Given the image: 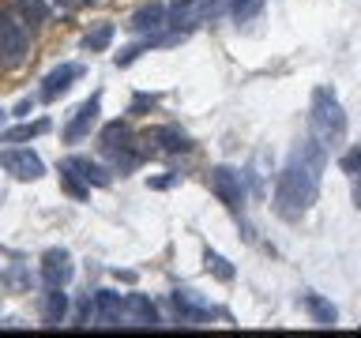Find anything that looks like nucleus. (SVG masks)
Instances as JSON below:
<instances>
[{
    "label": "nucleus",
    "mask_w": 361,
    "mask_h": 338,
    "mask_svg": "<svg viewBox=\"0 0 361 338\" xmlns=\"http://www.w3.org/2000/svg\"><path fill=\"white\" fill-rule=\"evenodd\" d=\"M324 165H327V146H320L312 135L301 146H293L286 169H282L279 180H275V211L286 222L301 218V214L316 203V196H320Z\"/></svg>",
    "instance_id": "nucleus-1"
},
{
    "label": "nucleus",
    "mask_w": 361,
    "mask_h": 338,
    "mask_svg": "<svg viewBox=\"0 0 361 338\" xmlns=\"http://www.w3.org/2000/svg\"><path fill=\"white\" fill-rule=\"evenodd\" d=\"M346 113L343 106H338V98H335V90L331 87H316L312 90V113H309V132H312V139L327 146V151H335V146H343L346 139Z\"/></svg>",
    "instance_id": "nucleus-2"
},
{
    "label": "nucleus",
    "mask_w": 361,
    "mask_h": 338,
    "mask_svg": "<svg viewBox=\"0 0 361 338\" xmlns=\"http://www.w3.org/2000/svg\"><path fill=\"white\" fill-rule=\"evenodd\" d=\"M230 8V0H169V23L177 30H192L200 23L219 19Z\"/></svg>",
    "instance_id": "nucleus-3"
},
{
    "label": "nucleus",
    "mask_w": 361,
    "mask_h": 338,
    "mask_svg": "<svg viewBox=\"0 0 361 338\" xmlns=\"http://www.w3.org/2000/svg\"><path fill=\"white\" fill-rule=\"evenodd\" d=\"M27 23H19L11 11H0V68H19L27 61Z\"/></svg>",
    "instance_id": "nucleus-4"
},
{
    "label": "nucleus",
    "mask_w": 361,
    "mask_h": 338,
    "mask_svg": "<svg viewBox=\"0 0 361 338\" xmlns=\"http://www.w3.org/2000/svg\"><path fill=\"white\" fill-rule=\"evenodd\" d=\"M207 184H211L214 196H219V203H226L230 211H237L245 203V177H241V169L214 165L211 173H207Z\"/></svg>",
    "instance_id": "nucleus-5"
},
{
    "label": "nucleus",
    "mask_w": 361,
    "mask_h": 338,
    "mask_svg": "<svg viewBox=\"0 0 361 338\" xmlns=\"http://www.w3.org/2000/svg\"><path fill=\"white\" fill-rule=\"evenodd\" d=\"M0 169L11 173L16 180H38V177H45V162L30 151V146H8V151H0Z\"/></svg>",
    "instance_id": "nucleus-6"
},
{
    "label": "nucleus",
    "mask_w": 361,
    "mask_h": 338,
    "mask_svg": "<svg viewBox=\"0 0 361 338\" xmlns=\"http://www.w3.org/2000/svg\"><path fill=\"white\" fill-rule=\"evenodd\" d=\"M98 113H102V90H94L87 101H79V109L72 113V120L64 124V143H79L87 139L90 128L98 124Z\"/></svg>",
    "instance_id": "nucleus-7"
},
{
    "label": "nucleus",
    "mask_w": 361,
    "mask_h": 338,
    "mask_svg": "<svg viewBox=\"0 0 361 338\" xmlns=\"http://www.w3.org/2000/svg\"><path fill=\"white\" fill-rule=\"evenodd\" d=\"M42 282L45 286H68L75 275V263H72V252L68 248H45L42 252Z\"/></svg>",
    "instance_id": "nucleus-8"
},
{
    "label": "nucleus",
    "mask_w": 361,
    "mask_h": 338,
    "mask_svg": "<svg viewBox=\"0 0 361 338\" xmlns=\"http://www.w3.org/2000/svg\"><path fill=\"white\" fill-rule=\"evenodd\" d=\"M75 79H83V64H72V61H68V64H56L53 72L42 79V90H38V94H42L45 101H56L64 90H72Z\"/></svg>",
    "instance_id": "nucleus-9"
},
{
    "label": "nucleus",
    "mask_w": 361,
    "mask_h": 338,
    "mask_svg": "<svg viewBox=\"0 0 361 338\" xmlns=\"http://www.w3.org/2000/svg\"><path fill=\"white\" fill-rule=\"evenodd\" d=\"M169 23V11H166V4L162 0H151V4H143L135 15L128 19V27L135 30V34H158Z\"/></svg>",
    "instance_id": "nucleus-10"
},
{
    "label": "nucleus",
    "mask_w": 361,
    "mask_h": 338,
    "mask_svg": "<svg viewBox=\"0 0 361 338\" xmlns=\"http://www.w3.org/2000/svg\"><path fill=\"white\" fill-rule=\"evenodd\" d=\"M64 169L79 173L90 188H109V184H113V173H109V169H106V165H98V162H90V158L72 154V158H64Z\"/></svg>",
    "instance_id": "nucleus-11"
},
{
    "label": "nucleus",
    "mask_w": 361,
    "mask_h": 338,
    "mask_svg": "<svg viewBox=\"0 0 361 338\" xmlns=\"http://www.w3.org/2000/svg\"><path fill=\"white\" fill-rule=\"evenodd\" d=\"M173 304H177V312L185 315V320H207V315L214 312V304L207 297H200L196 289H173Z\"/></svg>",
    "instance_id": "nucleus-12"
},
{
    "label": "nucleus",
    "mask_w": 361,
    "mask_h": 338,
    "mask_svg": "<svg viewBox=\"0 0 361 338\" xmlns=\"http://www.w3.org/2000/svg\"><path fill=\"white\" fill-rule=\"evenodd\" d=\"M68 315V293L64 286H45V297H42V320L45 327H61Z\"/></svg>",
    "instance_id": "nucleus-13"
},
{
    "label": "nucleus",
    "mask_w": 361,
    "mask_h": 338,
    "mask_svg": "<svg viewBox=\"0 0 361 338\" xmlns=\"http://www.w3.org/2000/svg\"><path fill=\"white\" fill-rule=\"evenodd\" d=\"M94 312H98V320H106V323H121V315H128V301L113 289H98L94 293Z\"/></svg>",
    "instance_id": "nucleus-14"
},
{
    "label": "nucleus",
    "mask_w": 361,
    "mask_h": 338,
    "mask_svg": "<svg viewBox=\"0 0 361 338\" xmlns=\"http://www.w3.org/2000/svg\"><path fill=\"white\" fill-rule=\"evenodd\" d=\"M98 143H102V151H106V154H121L124 146H132V128L124 120H109L106 128H102Z\"/></svg>",
    "instance_id": "nucleus-15"
},
{
    "label": "nucleus",
    "mask_w": 361,
    "mask_h": 338,
    "mask_svg": "<svg viewBox=\"0 0 361 338\" xmlns=\"http://www.w3.org/2000/svg\"><path fill=\"white\" fill-rule=\"evenodd\" d=\"M147 135H151L162 151H173V154L177 151H192V146H196V143H192V135L180 132L177 124H166V128H154V132H147Z\"/></svg>",
    "instance_id": "nucleus-16"
},
{
    "label": "nucleus",
    "mask_w": 361,
    "mask_h": 338,
    "mask_svg": "<svg viewBox=\"0 0 361 338\" xmlns=\"http://www.w3.org/2000/svg\"><path fill=\"white\" fill-rule=\"evenodd\" d=\"M128 315L135 323H143V327H158L162 320H158V308H154V301L147 297V293H128Z\"/></svg>",
    "instance_id": "nucleus-17"
},
{
    "label": "nucleus",
    "mask_w": 361,
    "mask_h": 338,
    "mask_svg": "<svg viewBox=\"0 0 361 338\" xmlns=\"http://www.w3.org/2000/svg\"><path fill=\"white\" fill-rule=\"evenodd\" d=\"M305 308H309V315L320 327H335V320H338V308L327 297H320V293H305Z\"/></svg>",
    "instance_id": "nucleus-18"
},
{
    "label": "nucleus",
    "mask_w": 361,
    "mask_h": 338,
    "mask_svg": "<svg viewBox=\"0 0 361 338\" xmlns=\"http://www.w3.org/2000/svg\"><path fill=\"white\" fill-rule=\"evenodd\" d=\"M113 34H117V27H113V23H98L94 30L83 34V49H87V53H106L109 42H113Z\"/></svg>",
    "instance_id": "nucleus-19"
},
{
    "label": "nucleus",
    "mask_w": 361,
    "mask_h": 338,
    "mask_svg": "<svg viewBox=\"0 0 361 338\" xmlns=\"http://www.w3.org/2000/svg\"><path fill=\"white\" fill-rule=\"evenodd\" d=\"M49 132V120H34V124H19V128H8L4 135H0V143H27L34 139V135Z\"/></svg>",
    "instance_id": "nucleus-20"
},
{
    "label": "nucleus",
    "mask_w": 361,
    "mask_h": 338,
    "mask_svg": "<svg viewBox=\"0 0 361 338\" xmlns=\"http://www.w3.org/2000/svg\"><path fill=\"white\" fill-rule=\"evenodd\" d=\"M61 184H64V192H68L72 199H87V196H90V184H87V180L79 177V173H72V169H64V165H61Z\"/></svg>",
    "instance_id": "nucleus-21"
},
{
    "label": "nucleus",
    "mask_w": 361,
    "mask_h": 338,
    "mask_svg": "<svg viewBox=\"0 0 361 338\" xmlns=\"http://www.w3.org/2000/svg\"><path fill=\"white\" fill-rule=\"evenodd\" d=\"M267 0H230V15L237 23H248V19H256L259 11H264Z\"/></svg>",
    "instance_id": "nucleus-22"
},
{
    "label": "nucleus",
    "mask_w": 361,
    "mask_h": 338,
    "mask_svg": "<svg viewBox=\"0 0 361 338\" xmlns=\"http://www.w3.org/2000/svg\"><path fill=\"white\" fill-rule=\"evenodd\" d=\"M203 263H207V270H211L219 282H233V275H237V270L230 267V259L219 256V252H207V256H203Z\"/></svg>",
    "instance_id": "nucleus-23"
},
{
    "label": "nucleus",
    "mask_w": 361,
    "mask_h": 338,
    "mask_svg": "<svg viewBox=\"0 0 361 338\" xmlns=\"http://www.w3.org/2000/svg\"><path fill=\"white\" fill-rule=\"evenodd\" d=\"M23 15H27L30 27H42L45 15H49V4L45 0H23Z\"/></svg>",
    "instance_id": "nucleus-24"
},
{
    "label": "nucleus",
    "mask_w": 361,
    "mask_h": 338,
    "mask_svg": "<svg viewBox=\"0 0 361 338\" xmlns=\"http://www.w3.org/2000/svg\"><path fill=\"white\" fill-rule=\"evenodd\" d=\"M338 169H343L346 177H357L361 173V146H350V151L338 158Z\"/></svg>",
    "instance_id": "nucleus-25"
},
{
    "label": "nucleus",
    "mask_w": 361,
    "mask_h": 338,
    "mask_svg": "<svg viewBox=\"0 0 361 338\" xmlns=\"http://www.w3.org/2000/svg\"><path fill=\"white\" fill-rule=\"evenodd\" d=\"M154 106H158V94H143V90H140V94H132L128 113H132V117H143V113H151Z\"/></svg>",
    "instance_id": "nucleus-26"
},
{
    "label": "nucleus",
    "mask_w": 361,
    "mask_h": 338,
    "mask_svg": "<svg viewBox=\"0 0 361 338\" xmlns=\"http://www.w3.org/2000/svg\"><path fill=\"white\" fill-rule=\"evenodd\" d=\"M30 113H34V101H30V98H23L19 106H16V117H30Z\"/></svg>",
    "instance_id": "nucleus-27"
},
{
    "label": "nucleus",
    "mask_w": 361,
    "mask_h": 338,
    "mask_svg": "<svg viewBox=\"0 0 361 338\" xmlns=\"http://www.w3.org/2000/svg\"><path fill=\"white\" fill-rule=\"evenodd\" d=\"M53 4H61V8H68V11H75V8L90 4V0H53Z\"/></svg>",
    "instance_id": "nucleus-28"
},
{
    "label": "nucleus",
    "mask_w": 361,
    "mask_h": 338,
    "mask_svg": "<svg viewBox=\"0 0 361 338\" xmlns=\"http://www.w3.org/2000/svg\"><path fill=\"white\" fill-rule=\"evenodd\" d=\"M113 278L117 282H135V270H113Z\"/></svg>",
    "instance_id": "nucleus-29"
},
{
    "label": "nucleus",
    "mask_w": 361,
    "mask_h": 338,
    "mask_svg": "<svg viewBox=\"0 0 361 338\" xmlns=\"http://www.w3.org/2000/svg\"><path fill=\"white\" fill-rule=\"evenodd\" d=\"M354 207L361 211V173L354 177Z\"/></svg>",
    "instance_id": "nucleus-30"
},
{
    "label": "nucleus",
    "mask_w": 361,
    "mask_h": 338,
    "mask_svg": "<svg viewBox=\"0 0 361 338\" xmlns=\"http://www.w3.org/2000/svg\"><path fill=\"white\" fill-rule=\"evenodd\" d=\"M0 117H4V109H0Z\"/></svg>",
    "instance_id": "nucleus-31"
}]
</instances>
